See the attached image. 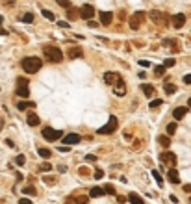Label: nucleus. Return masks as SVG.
I'll use <instances>...</instances> for the list:
<instances>
[{
	"instance_id": "nucleus-1",
	"label": "nucleus",
	"mask_w": 191,
	"mask_h": 204,
	"mask_svg": "<svg viewBox=\"0 0 191 204\" xmlns=\"http://www.w3.org/2000/svg\"><path fill=\"white\" fill-rule=\"evenodd\" d=\"M41 67H43V61H41L39 58H35V56H30V58H24V59H23V69H24V72H28V74L37 72Z\"/></svg>"
},
{
	"instance_id": "nucleus-2",
	"label": "nucleus",
	"mask_w": 191,
	"mask_h": 204,
	"mask_svg": "<svg viewBox=\"0 0 191 204\" xmlns=\"http://www.w3.org/2000/svg\"><path fill=\"white\" fill-rule=\"evenodd\" d=\"M43 52H45V58L52 63H59L63 59V54H61V50L58 47H45Z\"/></svg>"
},
{
	"instance_id": "nucleus-3",
	"label": "nucleus",
	"mask_w": 191,
	"mask_h": 204,
	"mask_svg": "<svg viewBox=\"0 0 191 204\" xmlns=\"http://www.w3.org/2000/svg\"><path fill=\"white\" fill-rule=\"evenodd\" d=\"M117 126H119V121H117V117H110V119H108V123H106L102 128H99V134H113L115 130H117Z\"/></svg>"
},
{
	"instance_id": "nucleus-4",
	"label": "nucleus",
	"mask_w": 191,
	"mask_h": 204,
	"mask_svg": "<svg viewBox=\"0 0 191 204\" xmlns=\"http://www.w3.org/2000/svg\"><path fill=\"white\" fill-rule=\"evenodd\" d=\"M17 95H19V96H23V99H26V96L30 95L28 80H26V78H19V80H17Z\"/></svg>"
},
{
	"instance_id": "nucleus-5",
	"label": "nucleus",
	"mask_w": 191,
	"mask_h": 204,
	"mask_svg": "<svg viewBox=\"0 0 191 204\" xmlns=\"http://www.w3.org/2000/svg\"><path fill=\"white\" fill-rule=\"evenodd\" d=\"M63 134L61 130H54V128H43V137L47 139V141H56V139H59Z\"/></svg>"
},
{
	"instance_id": "nucleus-6",
	"label": "nucleus",
	"mask_w": 191,
	"mask_h": 204,
	"mask_svg": "<svg viewBox=\"0 0 191 204\" xmlns=\"http://www.w3.org/2000/svg\"><path fill=\"white\" fill-rule=\"evenodd\" d=\"M148 15H150V20H152V23H156V24H167L169 23L167 15L162 13V11H156V9H154V11H150Z\"/></svg>"
},
{
	"instance_id": "nucleus-7",
	"label": "nucleus",
	"mask_w": 191,
	"mask_h": 204,
	"mask_svg": "<svg viewBox=\"0 0 191 204\" xmlns=\"http://www.w3.org/2000/svg\"><path fill=\"white\" fill-rule=\"evenodd\" d=\"M111 85H113V93H115V95H117V96H124L126 87H124V82H123L121 76H117V80H115Z\"/></svg>"
},
{
	"instance_id": "nucleus-8",
	"label": "nucleus",
	"mask_w": 191,
	"mask_h": 204,
	"mask_svg": "<svg viewBox=\"0 0 191 204\" xmlns=\"http://www.w3.org/2000/svg\"><path fill=\"white\" fill-rule=\"evenodd\" d=\"M80 15L86 19V20H91V19L95 17V8H93L91 4H83V6L80 8Z\"/></svg>"
},
{
	"instance_id": "nucleus-9",
	"label": "nucleus",
	"mask_w": 191,
	"mask_h": 204,
	"mask_svg": "<svg viewBox=\"0 0 191 204\" xmlns=\"http://www.w3.org/2000/svg\"><path fill=\"white\" fill-rule=\"evenodd\" d=\"M143 17H145V13H143V11H135V13L130 17V28H132V30H137V28H139V24H141Z\"/></svg>"
},
{
	"instance_id": "nucleus-10",
	"label": "nucleus",
	"mask_w": 191,
	"mask_h": 204,
	"mask_svg": "<svg viewBox=\"0 0 191 204\" xmlns=\"http://www.w3.org/2000/svg\"><path fill=\"white\" fill-rule=\"evenodd\" d=\"M160 160H162V162H165V163H169V165H174L176 163V156L173 152H169V150H165V152L160 154Z\"/></svg>"
},
{
	"instance_id": "nucleus-11",
	"label": "nucleus",
	"mask_w": 191,
	"mask_h": 204,
	"mask_svg": "<svg viewBox=\"0 0 191 204\" xmlns=\"http://www.w3.org/2000/svg\"><path fill=\"white\" fill-rule=\"evenodd\" d=\"M80 135L78 134H69V135H65L63 137V145H67V147H71V145H76V143H80Z\"/></svg>"
},
{
	"instance_id": "nucleus-12",
	"label": "nucleus",
	"mask_w": 191,
	"mask_h": 204,
	"mask_svg": "<svg viewBox=\"0 0 191 204\" xmlns=\"http://www.w3.org/2000/svg\"><path fill=\"white\" fill-rule=\"evenodd\" d=\"M173 24H174V28H182V26L186 24V15H184V13L174 15V17H173Z\"/></svg>"
},
{
	"instance_id": "nucleus-13",
	"label": "nucleus",
	"mask_w": 191,
	"mask_h": 204,
	"mask_svg": "<svg viewBox=\"0 0 191 204\" xmlns=\"http://www.w3.org/2000/svg\"><path fill=\"white\" fill-rule=\"evenodd\" d=\"M83 56V50L80 47H71L69 48V58L71 59H76V58H82Z\"/></svg>"
},
{
	"instance_id": "nucleus-14",
	"label": "nucleus",
	"mask_w": 191,
	"mask_h": 204,
	"mask_svg": "<svg viewBox=\"0 0 191 204\" xmlns=\"http://www.w3.org/2000/svg\"><path fill=\"white\" fill-rule=\"evenodd\" d=\"M99 17H100V23H102L104 26H110V24H111V19H113V13H110V11H102Z\"/></svg>"
},
{
	"instance_id": "nucleus-15",
	"label": "nucleus",
	"mask_w": 191,
	"mask_h": 204,
	"mask_svg": "<svg viewBox=\"0 0 191 204\" xmlns=\"http://www.w3.org/2000/svg\"><path fill=\"white\" fill-rule=\"evenodd\" d=\"M89 197L93 199H99V197H104V187H99V186H95L89 189Z\"/></svg>"
},
{
	"instance_id": "nucleus-16",
	"label": "nucleus",
	"mask_w": 191,
	"mask_h": 204,
	"mask_svg": "<svg viewBox=\"0 0 191 204\" xmlns=\"http://www.w3.org/2000/svg\"><path fill=\"white\" fill-rule=\"evenodd\" d=\"M117 76H119L117 72H111V71H108V72H104V82L108 84V85H111L115 80H117Z\"/></svg>"
},
{
	"instance_id": "nucleus-17",
	"label": "nucleus",
	"mask_w": 191,
	"mask_h": 204,
	"mask_svg": "<svg viewBox=\"0 0 191 204\" xmlns=\"http://www.w3.org/2000/svg\"><path fill=\"white\" fill-rule=\"evenodd\" d=\"M186 113H187V106H180V108H176V110L173 111V115H174V119H176V121H180Z\"/></svg>"
},
{
	"instance_id": "nucleus-18",
	"label": "nucleus",
	"mask_w": 191,
	"mask_h": 204,
	"mask_svg": "<svg viewBox=\"0 0 191 204\" xmlns=\"http://www.w3.org/2000/svg\"><path fill=\"white\" fill-rule=\"evenodd\" d=\"M169 180L173 182V184H180V175L176 169H169Z\"/></svg>"
},
{
	"instance_id": "nucleus-19",
	"label": "nucleus",
	"mask_w": 191,
	"mask_h": 204,
	"mask_svg": "<svg viewBox=\"0 0 191 204\" xmlns=\"http://www.w3.org/2000/svg\"><path fill=\"white\" fill-rule=\"evenodd\" d=\"M158 143H160L163 148H169V145H171V137L169 135H158Z\"/></svg>"
},
{
	"instance_id": "nucleus-20",
	"label": "nucleus",
	"mask_w": 191,
	"mask_h": 204,
	"mask_svg": "<svg viewBox=\"0 0 191 204\" xmlns=\"http://www.w3.org/2000/svg\"><path fill=\"white\" fill-rule=\"evenodd\" d=\"M141 91L145 93V96H152V93H154V87L150 84H143L141 85Z\"/></svg>"
},
{
	"instance_id": "nucleus-21",
	"label": "nucleus",
	"mask_w": 191,
	"mask_h": 204,
	"mask_svg": "<svg viewBox=\"0 0 191 204\" xmlns=\"http://www.w3.org/2000/svg\"><path fill=\"white\" fill-rule=\"evenodd\" d=\"M28 124L30 126H37L39 124V117L35 113H28Z\"/></svg>"
},
{
	"instance_id": "nucleus-22",
	"label": "nucleus",
	"mask_w": 191,
	"mask_h": 204,
	"mask_svg": "<svg viewBox=\"0 0 191 204\" xmlns=\"http://www.w3.org/2000/svg\"><path fill=\"white\" fill-rule=\"evenodd\" d=\"M32 106H35V104H34V102H28V100H20V102L17 104V108H19L20 111H24L26 108H32Z\"/></svg>"
},
{
	"instance_id": "nucleus-23",
	"label": "nucleus",
	"mask_w": 191,
	"mask_h": 204,
	"mask_svg": "<svg viewBox=\"0 0 191 204\" xmlns=\"http://www.w3.org/2000/svg\"><path fill=\"white\" fill-rule=\"evenodd\" d=\"M128 202L130 204H143V199H139L135 193H130V195H128Z\"/></svg>"
},
{
	"instance_id": "nucleus-24",
	"label": "nucleus",
	"mask_w": 191,
	"mask_h": 204,
	"mask_svg": "<svg viewBox=\"0 0 191 204\" xmlns=\"http://www.w3.org/2000/svg\"><path fill=\"white\" fill-rule=\"evenodd\" d=\"M163 89H165L167 95H173V93H176V85H174V84H165Z\"/></svg>"
},
{
	"instance_id": "nucleus-25",
	"label": "nucleus",
	"mask_w": 191,
	"mask_h": 204,
	"mask_svg": "<svg viewBox=\"0 0 191 204\" xmlns=\"http://www.w3.org/2000/svg\"><path fill=\"white\" fill-rule=\"evenodd\" d=\"M37 152H39V156H41V158H45V160H48V158L52 156V152H50L48 148H39Z\"/></svg>"
},
{
	"instance_id": "nucleus-26",
	"label": "nucleus",
	"mask_w": 191,
	"mask_h": 204,
	"mask_svg": "<svg viewBox=\"0 0 191 204\" xmlns=\"http://www.w3.org/2000/svg\"><path fill=\"white\" fill-rule=\"evenodd\" d=\"M165 69H167V67H163V65H156V67H154L156 76H162V74H165Z\"/></svg>"
},
{
	"instance_id": "nucleus-27",
	"label": "nucleus",
	"mask_w": 191,
	"mask_h": 204,
	"mask_svg": "<svg viewBox=\"0 0 191 204\" xmlns=\"http://www.w3.org/2000/svg\"><path fill=\"white\" fill-rule=\"evenodd\" d=\"M39 171H43V173H48V171H52V165H50L48 162H45V163H41V165H39Z\"/></svg>"
},
{
	"instance_id": "nucleus-28",
	"label": "nucleus",
	"mask_w": 191,
	"mask_h": 204,
	"mask_svg": "<svg viewBox=\"0 0 191 204\" xmlns=\"http://www.w3.org/2000/svg\"><path fill=\"white\" fill-rule=\"evenodd\" d=\"M174 132H176V123H169V124H167V134L173 135Z\"/></svg>"
},
{
	"instance_id": "nucleus-29",
	"label": "nucleus",
	"mask_w": 191,
	"mask_h": 204,
	"mask_svg": "<svg viewBox=\"0 0 191 204\" xmlns=\"http://www.w3.org/2000/svg\"><path fill=\"white\" fill-rule=\"evenodd\" d=\"M23 193H24V195H35V187L34 186H28V187L23 189Z\"/></svg>"
},
{
	"instance_id": "nucleus-30",
	"label": "nucleus",
	"mask_w": 191,
	"mask_h": 204,
	"mask_svg": "<svg viewBox=\"0 0 191 204\" xmlns=\"http://www.w3.org/2000/svg\"><path fill=\"white\" fill-rule=\"evenodd\" d=\"M104 193H108V195H115V187H113L111 184H108V186H104Z\"/></svg>"
},
{
	"instance_id": "nucleus-31",
	"label": "nucleus",
	"mask_w": 191,
	"mask_h": 204,
	"mask_svg": "<svg viewBox=\"0 0 191 204\" xmlns=\"http://www.w3.org/2000/svg\"><path fill=\"white\" fill-rule=\"evenodd\" d=\"M43 17H47L48 20H54L56 19V15L52 13V11H48V9H43Z\"/></svg>"
},
{
	"instance_id": "nucleus-32",
	"label": "nucleus",
	"mask_w": 191,
	"mask_h": 204,
	"mask_svg": "<svg viewBox=\"0 0 191 204\" xmlns=\"http://www.w3.org/2000/svg\"><path fill=\"white\" fill-rule=\"evenodd\" d=\"M87 200H89L87 195H80V197L76 199V204H87Z\"/></svg>"
},
{
	"instance_id": "nucleus-33",
	"label": "nucleus",
	"mask_w": 191,
	"mask_h": 204,
	"mask_svg": "<svg viewBox=\"0 0 191 204\" xmlns=\"http://www.w3.org/2000/svg\"><path fill=\"white\" fill-rule=\"evenodd\" d=\"M23 23H34V15H32V13H24L23 15Z\"/></svg>"
},
{
	"instance_id": "nucleus-34",
	"label": "nucleus",
	"mask_w": 191,
	"mask_h": 204,
	"mask_svg": "<svg viewBox=\"0 0 191 204\" xmlns=\"http://www.w3.org/2000/svg\"><path fill=\"white\" fill-rule=\"evenodd\" d=\"M24 162H26V158H24L23 154H19V156L15 158V163H17V165H24Z\"/></svg>"
},
{
	"instance_id": "nucleus-35",
	"label": "nucleus",
	"mask_w": 191,
	"mask_h": 204,
	"mask_svg": "<svg viewBox=\"0 0 191 204\" xmlns=\"http://www.w3.org/2000/svg\"><path fill=\"white\" fill-rule=\"evenodd\" d=\"M152 176L156 178V182H158V186H163V180H162V176L158 175V171H152Z\"/></svg>"
},
{
	"instance_id": "nucleus-36",
	"label": "nucleus",
	"mask_w": 191,
	"mask_h": 204,
	"mask_svg": "<svg viewBox=\"0 0 191 204\" xmlns=\"http://www.w3.org/2000/svg\"><path fill=\"white\" fill-rule=\"evenodd\" d=\"M174 63H176V61H174V58H167V59L163 61V67H173Z\"/></svg>"
},
{
	"instance_id": "nucleus-37",
	"label": "nucleus",
	"mask_w": 191,
	"mask_h": 204,
	"mask_svg": "<svg viewBox=\"0 0 191 204\" xmlns=\"http://www.w3.org/2000/svg\"><path fill=\"white\" fill-rule=\"evenodd\" d=\"M56 2H58L61 8H65V9H69V8H71V2H69V0H56Z\"/></svg>"
},
{
	"instance_id": "nucleus-38",
	"label": "nucleus",
	"mask_w": 191,
	"mask_h": 204,
	"mask_svg": "<svg viewBox=\"0 0 191 204\" xmlns=\"http://www.w3.org/2000/svg\"><path fill=\"white\" fill-rule=\"evenodd\" d=\"M162 104H163V100H160V99H158V100H152V102H150V108L156 110V108H160Z\"/></svg>"
},
{
	"instance_id": "nucleus-39",
	"label": "nucleus",
	"mask_w": 191,
	"mask_h": 204,
	"mask_svg": "<svg viewBox=\"0 0 191 204\" xmlns=\"http://www.w3.org/2000/svg\"><path fill=\"white\" fill-rule=\"evenodd\" d=\"M67 17H69L71 20H74V19H78V17H76V11H74L72 8H69V15H67Z\"/></svg>"
},
{
	"instance_id": "nucleus-40",
	"label": "nucleus",
	"mask_w": 191,
	"mask_h": 204,
	"mask_svg": "<svg viewBox=\"0 0 191 204\" xmlns=\"http://www.w3.org/2000/svg\"><path fill=\"white\" fill-rule=\"evenodd\" d=\"M102 176H104V171H102V169H97V171H95V178H97V180L102 178Z\"/></svg>"
},
{
	"instance_id": "nucleus-41",
	"label": "nucleus",
	"mask_w": 191,
	"mask_h": 204,
	"mask_svg": "<svg viewBox=\"0 0 191 204\" xmlns=\"http://www.w3.org/2000/svg\"><path fill=\"white\" fill-rule=\"evenodd\" d=\"M86 162H97V156H93V154H87V156H86Z\"/></svg>"
},
{
	"instance_id": "nucleus-42",
	"label": "nucleus",
	"mask_w": 191,
	"mask_h": 204,
	"mask_svg": "<svg viewBox=\"0 0 191 204\" xmlns=\"http://www.w3.org/2000/svg\"><path fill=\"white\" fill-rule=\"evenodd\" d=\"M184 84L186 85H191V74H186V76H184Z\"/></svg>"
},
{
	"instance_id": "nucleus-43",
	"label": "nucleus",
	"mask_w": 191,
	"mask_h": 204,
	"mask_svg": "<svg viewBox=\"0 0 191 204\" xmlns=\"http://www.w3.org/2000/svg\"><path fill=\"white\" fill-rule=\"evenodd\" d=\"M58 26H59V28H69V23H67V20H59Z\"/></svg>"
},
{
	"instance_id": "nucleus-44",
	"label": "nucleus",
	"mask_w": 191,
	"mask_h": 204,
	"mask_svg": "<svg viewBox=\"0 0 191 204\" xmlns=\"http://www.w3.org/2000/svg\"><path fill=\"white\" fill-rule=\"evenodd\" d=\"M19 204H32V200H30V199H20Z\"/></svg>"
},
{
	"instance_id": "nucleus-45",
	"label": "nucleus",
	"mask_w": 191,
	"mask_h": 204,
	"mask_svg": "<svg viewBox=\"0 0 191 204\" xmlns=\"http://www.w3.org/2000/svg\"><path fill=\"white\" fill-rule=\"evenodd\" d=\"M139 65H141V67H148V65H150V63H148L147 59H141V61H139Z\"/></svg>"
},
{
	"instance_id": "nucleus-46",
	"label": "nucleus",
	"mask_w": 191,
	"mask_h": 204,
	"mask_svg": "<svg viewBox=\"0 0 191 204\" xmlns=\"http://www.w3.org/2000/svg\"><path fill=\"white\" fill-rule=\"evenodd\" d=\"M58 150H59V152H67V150H69V147H67V145H63V147H59Z\"/></svg>"
},
{
	"instance_id": "nucleus-47",
	"label": "nucleus",
	"mask_w": 191,
	"mask_h": 204,
	"mask_svg": "<svg viewBox=\"0 0 191 204\" xmlns=\"http://www.w3.org/2000/svg\"><path fill=\"white\" fill-rule=\"evenodd\" d=\"M89 26H91V28H97L99 24H97V23H95V20H89Z\"/></svg>"
},
{
	"instance_id": "nucleus-48",
	"label": "nucleus",
	"mask_w": 191,
	"mask_h": 204,
	"mask_svg": "<svg viewBox=\"0 0 191 204\" xmlns=\"http://www.w3.org/2000/svg\"><path fill=\"white\" fill-rule=\"evenodd\" d=\"M65 204H76V202H74L72 199H65Z\"/></svg>"
},
{
	"instance_id": "nucleus-49",
	"label": "nucleus",
	"mask_w": 191,
	"mask_h": 204,
	"mask_svg": "<svg viewBox=\"0 0 191 204\" xmlns=\"http://www.w3.org/2000/svg\"><path fill=\"white\" fill-rule=\"evenodd\" d=\"M184 191L186 193H191V186H184Z\"/></svg>"
},
{
	"instance_id": "nucleus-50",
	"label": "nucleus",
	"mask_w": 191,
	"mask_h": 204,
	"mask_svg": "<svg viewBox=\"0 0 191 204\" xmlns=\"http://www.w3.org/2000/svg\"><path fill=\"white\" fill-rule=\"evenodd\" d=\"M2 23H4V19H2V17H0V26H2Z\"/></svg>"
},
{
	"instance_id": "nucleus-51",
	"label": "nucleus",
	"mask_w": 191,
	"mask_h": 204,
	"mask_svg": "<svg viewBox=\"0 0 191 204\" xmlns=\"http://www.w3.org/2000/svg\"><path fill=\"white\" fill-rule=\"evenodd\" d=\"M187 106H189V108H191V99H189V100H187Z\"/></svg>"
},
{
	"instance_id": "nucleus-52",
	"label": "nucleus",
	"mask_w": 191,
	"mask_h": 204,
	"mask_svg": "<svg viewBox=\"0 0 191 204\" xmlns=\"http://www.w3.org/2000/svg\"><path fill=\"white\" fill-rule=\"evenodd\" d=\"M189 200H191V197H189Z\"/></svg>"
}]
</instances>
